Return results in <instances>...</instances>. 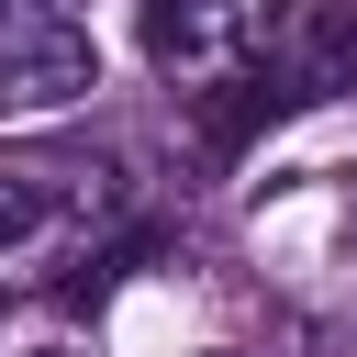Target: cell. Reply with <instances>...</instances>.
<instances>
[{"mask_svg":"<svg viewBox=\"0 0 357 357\" xmlns=\"http://www.w3.org/2000/svg\"><path fill=\"white\" fill-rule=\"evenodd\" d=\"M100 78L89 33L67 11H33V0H0V112H56Z\"/></svg>","mask_w":357,"mask_h":357,"instance_id":"1","label":"cell"},{"mask_svg":"<svg viewBox=\"0 0 357 357\" xmlns=\"http://www.w3.org/2000/svg\"><path fill=\"white\" fill-rule=\"evenodd\" d=\"M45 212H56V201H45V178H0V245H22Z\"/></svg>","mask_w":357,"mask_h":357,"instance_id":"4","label":"cell"},{"mask_svg":"<svg viewBox=\"0 0 357 357\" xmlns=\"http://www.w3.org/2000/svg\"><path fill=\"white\" fill-rule=\"evenodd\" d=\"M268 33H279V0H145L156 67H245Z\"/></svg>","mask_w":357,"mask_h":357,"instance_id":"2","label":"cell"},{"mask_svg":"<svg viewBox=\"0 0 357 357\" xmlns=\"http://www.w3.org/2000/svg\"><path fill=\"white\" fill-rule=\"evenodd\" d=\"M268 67H279V89H290L301 112L335 100V89H357V0H301V11H279Z\"/></svg>","mask_w":357,"mask_h":357,"instance_id":"3","label":"cell"}]
</instances>
